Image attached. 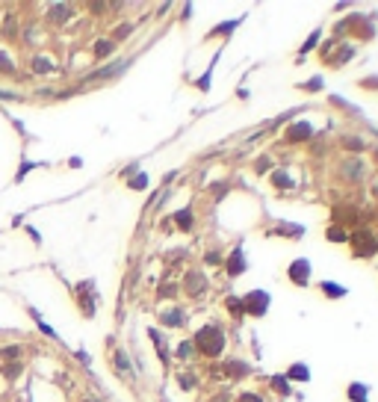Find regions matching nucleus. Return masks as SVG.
Returning a JSON list of instances; mask_svg holds the SVG:
<instances>
[{"instance_id":"f257e3e1","label":"nucleus","mask_w":378,"mask_h":402,"mask_svg":"<svg viewBox=\"0 0 378 402\" xmlns=\"http://www.w3.org/2000/svg\"><path fill=\"white\" fill-rule=\"evenodd\" d=\"M192 346H198V349H201L204 355H210V358H219L222 349H225V334H222L219 326H204V329L195 334Z\"/></svg>"},{"instance_id":"f03ea898","label":"nucleus","mask_w":378,"mask_h":402,"mask_svg":"<svg viewBox=\"0 0 378 402\" xmlns=\"http://www.w3.org/2000/svg\"><path fill=\"white\" fill-rule=\"evenodd\" d=\"M352 249H355L358 257H373L378 252V237L370 228H358V231L352 234Z\"/></svg>"},{"instance_id":"7ed1b4c3","label":"nucleus","mask_w":378,"mask_h":402,"mask_svg":"<svg viewBox=\"0 0 378 402\" xmlns=\"http://www.w3.org/2000/svg\"><path fill=\"white\" fill-rule=\"evenodd\" d=\"M242 308L251 314V317H263L269 311V293L266 290H251L245 299H242Z\"/></svg>"},{"instance_id":"20e7f679","label":"nucleus","mask_w":378,"mask_h":402,"mask_svg":"<svg viewBox=\"0 0 378 402\" xmlns=\"http://www.w3.org/2000/svg\"><path fill=\"white\" fill-rule=\"evenodd\" d=\"M287 275H290V281H293V284L308 287V284H310V263H308L305 257H299V260H293V263H290Z\"/></svg>"},{"instance_id":"39448f33","label":"nucleus","mask_w":378,"mask_h":402,"mask_svg":"<svg viewBox=\"0 0 378 402\" xmlns=\"http://www.w3.org/2000/svg\"><path fill=\"white\" fill-rule=\"evenodd\" d=\"M204 287H207V281H204L201 272H189V275H186V293H189V296H201Z\"/></svg>"},{"instance_id":"423d86ee","label":"nucleus","mask_w":378,"mask_h":402,"mask_svg":"<svg viewBox=\"0 0 378 402\" xmlns=\"http://www.w3.org/2000/svg\"><path fill=\"white\" fill-rule=\"evenodd\" d=\"M242 272H245V257H242V252L237 249V252L231 255V260H228V275L237 278V275H242Z\"/></svg>"},{"instance_id":"0eeeda50","label":"nucleus","mask_w":378,"mask_h":402,"mask_svg":"<svg viewBox=\"0 0 378 402\" xmlns=\"http://www.w3.org/2000/svg\"><path fill=\"white\" fill-rule=\"evenodd\" d=\"M68 18H71V6L68 3H53L50 6V21L53 24H65Z\"/></svg>"},{"instance_id":"6e6552de","label":"nucleus","mask_w":378,"mask_h":402,"mask_svg":"<svg viewBox=\"0 0 378 402\" xmlns=\"http://www.w3.org/2000/svg\"><path fill=\"white\" fill-rule=\"evenodd\" d=\"M77 302H80V308H83V314L86 317H92L95 314V308H98V302H95V296H86V290H83V284H77Z\"/></svg>"},{"instance_id":"1a4fd4ad","label":"nucleus","mask_w":378,"mask_h":402,"mask_svg":"<svg viewBox=\"0 0 378 402\" xmlns=\"http://www.w3.org/2000/svg\"><path fill=\"white\" fill-rule=\"evenodd\" d=\"M310 133H313V127H310L308 121H299V124H293V127H290V139H293V142L310 139Z\"/></svg>"},{"instance_id":"9d476101","label":"nucleus","mask_w":378,"mask_h":402,"mask_svg":"<svg viewBox=\"0 0 378 402\" xmlns=\"http://www.w3.org/2000/svg\"><path fill=\"white\" fill-rule=\"evenodd\" d=\"M6 21H3V38H15L18 36V15L15 12H9V15H3Z\"/></svg>"},{"instance_id":"9b49d317","label":"nucleus","mask_w":378,"mask_h":402,"mask_svg":"<svg viewBox=\"0 0 378 402\" xmlns=\"http://www.w3.org/2000/svg\"><path fill=\"white\" fill-rule=\"evenodd\" d=\"M21 373H24V364H21V361H6V364H3V379L15 382V379H21Z\"/></svg>"},{"instance_id":"f8f14e48","label":"nucleus","mask_w":378,"mask_h":402,"mask_svg":"<svg viewBox=\"0 0 378 402\" xmlns=\"http://www.w3.org/2000/svg\"><path fill=\"white\" fill-rule=\"evenodd\" d=\"M30 68H33V71H38V74H50V71H56V65H53L50 59H44V56H35Z\"/></svg>"},{"instance_id":"ddd939ff","label":"nucleus","mask_w":378,"mask_h":402,"mask_svg":"<svg viewBox=\"0 0 378 402\" xmlns=\"http://www.w3.org/2000/svg\"><path fill=\"white\" fill-rule=\"evenodd\" d=\"M115 370H118L124 379H130V376H133V373H130V361H127V355H124L121 349L115 352Z\"/></svg>"},{"instance_id":"4468645a","label":"nucleus","mask_w":378,"mask_h":402,"mask_svg":"<svg viewBox=\"0 0 378 402\" xmlns=\"http://www.w3.org/2000/svg\"><path fill=\"white\" fill-rule=\"evenodd\" d=\"M287 376H290V379H296V382H308V379H310V370H308L305 364H293Z\"/></svg>"},{"instance_id":"2eb2a0df","label":"nucleus","mask_w":378,"mask_h":402,"mask_svg":"<svg viewBox=\"0 0 378 402\" xmlns=\"http://www.w3.org/2000/svg\"><path fill=\"white\" fill-rule=\"evenodd\" d=\"M349 400L352 402H367V385H349Z\"/></svg>"},{"instance_id":"dca6fc26","label":"nucleus","mask_w":378,"mask_h":402,"mask_svg":"<svg viewBox=\"0 0 378 402\" xmlns=\"http://www.w3.org/2000/svg\"><path fill=\"white\" fill-rule=\"evenodd\" d=\"M174 222H177V228H180V231H192V213H189V210L174 213Z\"/></svg>"},{"instance_id":"f3484780","label":"nucleus","mask_w":378,"mask_h":402,"mask_svg":"<svg viewBox=\"0 0 378 402\" xmlns=\"http://www.w3.org/2000/svg\"><path fill=\"white\" fill-rule=\"evenodd\" d=\"M322 293H325V296H334V299H343V296H346V287L325 281V284H322Z\"/></svg>"},{"instance_id":"a211bd4d","label":"nucleus","mask_w":378,"mask_h":402,"mask_svg":"<svg viewBox=\"0 0 378 402\" xmlns=\"http://www.w3.org/2000/svg\"><path fill=\"white\" fill-rule=\"evenodd\" d=\"M163 323H166V326H183V314H180L177 308H172V311L163 314Z\"/></svg>"},{"instance_id":"6ab92c4d","label":"nucleus","mask_w":378,"mask_h":402,"mask_svg":"<svg viewBox=\"0 0 378 402\" xmlns=\"http://www.w3.org/2000/svg\"><path fill=\"white\" fill-rule=\"evenodd\" d=\"M272 183H275L278 189H290V186H293V181H290L287 172H275V175H272Z\"/></svg>"},{"instance_id":"aec40b11","label":"nucleus","mask_w":378,"mask_h":402,"mask_svg":"<svg viewBox=\"0 0 378 402\" xmlns=\"http://www.w3.org/2000/svg\"><path fill=\"white\" fill-rule=\"evenodd\" d=\"M278 234H290V237H302V225H293V222H281V225H278Z\"/></svg>"},{"instance_id":"412c9836","label":"nucleus","mask_w":378,"mask_h":402,"mask_svg":"<svg viewBox=\"0 0 378 402\" xmlns=\"http://www.w3.org/2000/svg\"><path fill=\"white\" fill-rule=\"evenodd\" d=\"M325 237H328L331 243H346V234L340 231V225H331V228L325 231Z\"/></svg>"},{"instance_id":"4be33fe9","label":"nucleus","mask_w":378,"mask_h":402,"mask_svg":"<svg viewBox=\"0 0 378 402\" xmlns=\"http://www.w3.org/2000/svg\"><path fill=\"white\" fill-rule=\"evenodd\" d=\"M352 53H355V47H349V44H346V47H343V50H340V53H337V56H334V59H331L328 65H343V62H346V59H349Z\"/></svg>"},{"instance_id":"5701e85b","label":"nucleus","mask_w":378,"mask_h":402,"mask_svg":"<svg viewBox=\"0 0 378 402\" xmlns=\"http://www.w3.org/2000/svg\"><path fill=\"white\" fill-rule=\"evenodd\" d=\"M228 311L234 314V317H240L245 308H242V299H237V296H228Z\"/></svg>"},{"instance_id":"b1692460","label":"nucleus","mask_w":378,"mask_h":402,"mask_svg":"<svg viewBox=\"0 0 378 402\" xmlns=\"http://www.w3.org/2000/svg\"><path fill=\"white\" fill-rule=\"evenodd\" d=\"M106 53H112V41H106V38H101V41L95 44V56H106Z\"/></svg>"},{"instance_id":"393cba45","label":"nucleus","mask_w":378,"mask_h":402,"mask_svg":"<svg viewBox=\"0 0 378 402\" xmlns=\"http://www.w3.org/2000/svg\"><path fill=\"white\" fill-rule=\"evenodd\" d=\"M0 355H3L6 361H18V358H21V346H6Z\"/></svg>"},{"instance_id":"a878e982","label":"nucleus","mask_w":378,"mask_h":402,"mask_svg":"<svg viewBox=\"0 0 378 402\" xmlns=\"http://www.w3.org/2000/svg\"><path fill=\"white\" fill-rule=\"evenodd\" d=\"M130 183V189H145L148 186V175H136L133 181H127Z\"/></svg>"},{"instance_id":"bb28decb","label":"nucleus","mask_w":378,"mask_h":402,"mask_svg":"<svg viewBox=\"0 0 378 402\" xmlns=\"http://www.w3.org/2000/svg\"><path fill=\"white\" fill-rule=\"evenodd\" d=\"M272 388H275V391H281V394H290V385H287V379H284V376H275V379H272Z\"/></svg>"},{"instance_id":"cd10ccee","label":"nucleus","mask_w":378,"mask_h":402,"mask_svg":"<svg viewBox=\"0 0 378 402\" xmlns=\"http://www.w3.org/2000/svg\"><path fill=\"white\" fill-rule=\"evenodd\" d=\"M237 24H240V21H228V24H222V27H216V30L210 33V38H213V36H219V33H231V30H234Z\"/></svg>"},{"instance_id":"c85d7f7f","label":"nucleus","mask_w":378,"mask_h":402,"mask_svg":"<svg viewBox=\"0 0 378 402\" xmlns=\"http://www.w3.org/2000/svg\"><path fill=\"white\" fill-rule=\"evenodd\" d=\"M192 352H195V346H192V340H186V343H180V349H177V355H180V358H189Z\"/></svg>"},{"instance_id":"c756f323","label":"nucleus","mask_w":378,"mask_h":402,"mask_svg":"<svg viewBox=\"0 0 378 402\" xmlns=\"http://www.w3.org/2000/svg\"><path fill=\"white\" fill-rule=\"evenodd\" d=\"M228 370H231V373H234V376H245V373H248V367H245V364H242V361H240V364H237V361H234V364H231V367H228Z\"/></svg>"},{"instance_id":"7c9ffc66","label":"nucleus","mask_w":378,"mask_h":402,"mask_svg":"<svg viewBox=\"0 0 378 402\" xmlns=\"http://www.w3.org/2000/svg\"><path fill=\"white\" fill-rule=\"evenodd\" d=\"M316 38H319V33H313L305 44H302V53H308V50H313V44H316Z\"/></svg>"},{"instance_id":"2f4dec72","label":"nucleus","mask_w":378,"mask_h":402,"mask_svg":"<svg viewBox=\"0 0 378 402\" xmlns=\"http://www.w3.org/2000/svg\"><path fill=\"white\" fill-rule=\"evenodd\" d=\"M319 86H322V80H319V77H313V80H310V83H305L302 89H310V92H316Z\"/></svg>"},{"instance_id":"473e14b6","label":"nucleus","mask_w":378,"mask_h":402,"mask_svg":"<svg viewBox=\"0 0 378 402\" xmlns=\"http://www.w3.org/2000/svg\"><path fill=\"white\" fill-rule=\"evenodd\" d=\"M207 263H222V255L210 249V252H207Z\"/></svg>"},{"instance_id":"72a5a7b5","label":"nucleus","mask_w":378,"mask_h":402,"mask_svg":"<svg viewBox=\"0 0 378 402\" xmlns=\"http://www.w3.org/2000/svg\"><path fill=\"white\" fill-rule=\"evenodd\" d=\"M237 402H260V397H257V394H240Z\"/></svg>"},{"instance_id":"f704fd0d","label":"nucleus","mask_w":378,"mask_h":402,"mask_svg":"<svg viewBox=\"0 0 378 402\" xmlns=\"http://www.w3.org/2000/svg\"><path fill=\"white\" fill-rule=\"evenodd\" d=\"M0 98H6V101H21L18 92H0Z\"/></svg>"},{"instance_id":"c9c22d12","label":"nucleus","mask_w":378,"mask_h":402,"mask_svg":"<svg viewBox=\"0 0 378 402\" xmlns=\"http://www.w3.org/2000/svg\"><path fill=\"white\" fill-rule=\"evenodd\" d=\"M12 68H15V65H12L6 56H0V71H12Z\"/></svg>"},{"instance_id":"e433bc0d","label":"nucleus","mask_w":378,"mask_h":402,"mask_svg":"<svg viewBox=\"0 0 378 402\" xmlns=\"http://www.w3.org/2000/svg\"><path fill=\"white\" fill-rule=\"evenodd\" d=\"M127 33H130V24H124V27H118V30H115V38H121V36H127Z\"/></svg>"},{"instance_id":"4c0bfd02","label":"nucleus","mask_w":378,"mask_h":402,"mask_svg":"<svg viewBox=\"0 0 378 402\" xmlns=\"http://www.w3.org/2000/svg\"><path fill=\"white\" fill-rule=\"evenodd\" d=\"M30 169H33V163H24V166H21V172H18V181H24V175H27Z\"/></svg>"},{"instance_id":"58836bf2","label":"nucleus","mask_w":378,"mask_h":402,"mask_svg":"<svg viewBox=\"0 0 378 402\" xmlns=\"http://www.w3.org/2000/svg\"><path fill=\"white\" fill-rule=\"evenodd\" d=\"M38 329H41V331H44V334H47V337H56V331H53V329H50V326H44V323H38Z\"/></svg>"},{"instance_id":"ea45409f","label":"nucleus","mask_w":378,"mask_h":402,"mask_svg":"<svg viewBox=\"0 0 378 402\" xmlns=\"http://www.w3.org/2000/svg\"><path fill=\"white\" fill-rule=\"evenodd\" d=\"M180 385H183V388H192V385H195V379H192V376H180Z\"/></svg>"},{"instance_id":"a19ab883","label":"nucleus","mask_w":378,"mask_h":402,"mask_svg":"<svg viewBox=\"0 0 378 402\" xmlns=\"http://www.w3.org/2000/svg\"><path fill=\"white\" fill-rule=\"evenodd\" d=\"M346 148H355V151H358V148H361V139H346Z\"/></svg>"},{"instance_id":"79ce46f5","label":"nucleus","mask_w":378,"mask_h":402,"mask_svg":"<svg viewBox=\"0 0 378 402\" xmlns=\"http://www.w3.org/2000/svg\"><path fill=\"white\" fill-rule=\"evenodd\" d=\"M257 172H269V160H257Z\"/></svg>"},{"instance_id":"37998d69","label":"nucleus","mask_w":378,"mask_h":402,"mask_svg":"<svg viewBox=\"0 0 378 402\" xmlns=\"http://www.w3.org/2000/svg\"><path fill=\"white\" fill-rule=\"evenodd\" d=\"M83 402H92V400H83Z\"/></svg>"}]
</instances>
